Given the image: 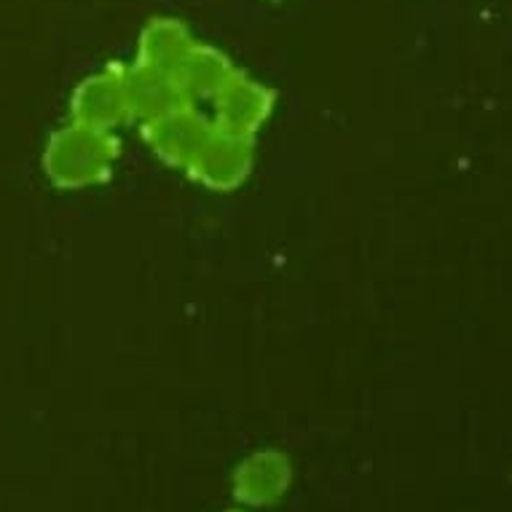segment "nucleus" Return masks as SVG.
I'll list each match as a JSON object with an SVG mask.
<instances>
[{
	"label": "nucleus",
	"instance_id": "nucleus-10",
	"mask_svg": "<svg viewBox=\"0 0 512 512\" xmlns=\"http://www.w3.org/2000/svg\"><path fill=\"white\" fill-rule=\"evenodd\" d=\"M228 512H244V510H228Z\"/></svg>",
	"mask_w": 512,
	"mask_h": 512
},
{
	"label": "nucleus",
	"instance_id": "nucleus-1",
	"mask_svg": "<svg viewBox=\"0 0 512 512\" xmlns=\"http://www.w3.org/2000/svg\"><path fill=\"white\" fill-rule=\"evenodd\" d=\"M118 159V140L110 132L73 124L57 129L46 143L43 172L62 191L105 183Z\"/></svg>",
	"mask_w": 512,
	"mask_h": 512
},
{
	"label": "nucleus",
	"instance_id": "nucleus-5",
	"mask_svg": "<svg viewBox=\"0 0 512 512\" xmlns=\"http://www.w3.org/2000/svg\"><path fill=\"white\" fill-rule=\"evenodd\" d=\"M70 118L73 124L89 126L97 132H110L129 118L121 86V65L92 73L73 89L70 97Z\"/></svg>",
	"mask_w": 512,
	"mask_h": 512
},
{
	"label": "nucleus",
	"instance_id": "nucleus-3",
	"mask_svg": "<svg viewBox=\"0 0 512 512\" xmlns=\"http://www.w3.org/2000/svg\"><path fill=\"white\" fill-rule=\"evenodd\" d=\"M252 164H255V137L223 132L215 126L210 140L204 143L194 164L185 172L210 191H234L250 177Z\"/></svg>",
	"mask_w": 512,
	"mask_h": 512
},
{
	"label": "nucleus",
	"instance_id": "nucleus-7",
	"mask_svg": "<svg viewBox=\"0 0 512 512\" xmlns=\"http://www.w3.org/2000/svg\"><path fill=\"white\" fill-rule=\"evenodd\" d=\"M293 464L282 451H255L234 472V496L244 507H269L287 494Z\"/></svg>",
	"mask_w": 512,
	"mask_h": 512
},
{
	"label": "nucleus",
	"instance_id": "nucleus-9",
	"mask_svg": "<svg viewBox=\"0 0 512 512\" xmlns=\"http://www.w3.org/2000/svg\"><path fill=\"white\" fill-rule=\"evenodd\" d=\"M236 68L226 51L210 43H194V49L188 51L183 65L177 68L175 78L183 89L185 100L194 105L196 100H212L215 94L228 84V78L234 76Z\"/></svg>",
	"mask_w": 512,
	"mask_h": 512
},
{
	"label": "nucleus",
	"instance_id": "nucleus-4",
	"mask_svg": "<svg viewBox=\"0 0 512 512\" xmlns=\"http://www.w3.org/2000/svg\"><path fill=\"white\" fill-rule=\"evenodd\" d=\"M274 100L277 97L269 86L255 81L242 70H236L234 76L228 78V84L212 97L215 126L223 132L255 137L263 129V124L269 121Z\"/></svg>",
	"mask_w": 512,
	"mask_h": 512
},
{
	"label": "nucleus",
	"instance_id": "nucleus-8",
	"mask_svg": "<svg viewBox=\"0 0 512 512\" xmlns=\"http://www.w3.org/2000/svg\"><path fill=\"white\" fill-rule=\"evenodd\" d=\"M194 43L196 38L185 22L175 17H153L140 33L135 62L175 76L188 51L194 49Z\"/></svg>",
	"mask_w": 512,
	"mask_h": 512
},
{
	"label": "nucleus",
	"instance_id": "nucleus-2",
	"mask_svg": "<svg viewBox=\"0 0 512 512\" xmlns=\"http://www.w3.org/2000/svg\"><path fill=\"white\" fill-rule=\"evenodd\" d=\"M215 124L207 121L202 110L185 102L180 108L169 110L164 116L143 124V137L148 148L159 156L164 164L175 169H188L210 140Z\"/></svg>",
	"mask_w": 512,
	"mask_h": 512
},
{
	"label": "nucleus",
	"instance_id": "nucleus-6",
	"mask_svg": "<svg viewBox=\"0 0 512 512\" xmlns=\"http://www.w3.org/2000/svg\"><path fill=\"white\" fill-rule=\"evenodd\" d=\"M121 86L129 118H137L143 124L188 102L172 73L148 68L143 62L121 65Z\"/></svg>",
	"mask_w": 512,
	"mask_h": 512
}]
</instances>
